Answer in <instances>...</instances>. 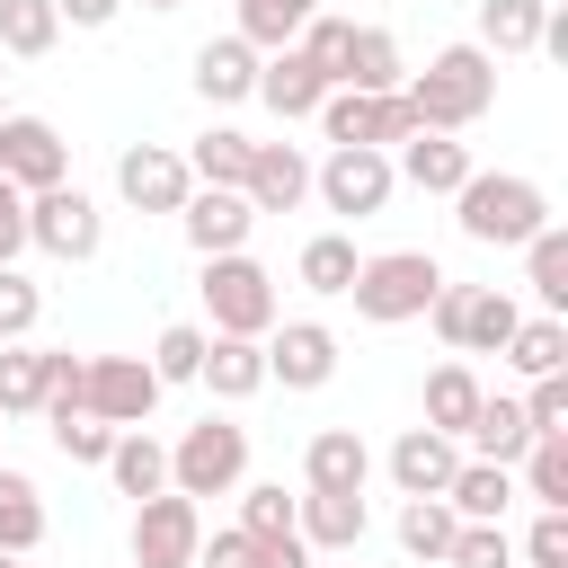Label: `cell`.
<instances>
[{
  "label": "cell",
  "instance_id": "40",
  "mask_svg": "<svg viewBox=\"0 0 568 568\" xmlns=\"http://www.w3.org/2000/svg\"><path fill=\"white\" fill-rule=\"evenodd\" d=\"M453 524H462V515H453L444 497H408V506H399V550L435 568V559H444V541H453Z\"/></svg>",
  "mask_w": 568,
  "mask_h": 568
},
{
  "label": "cell",
  "instance_id": "19",
  "mask_svg": "<svg viewBox=\"0 0 568 568\" xmlns=\"http://www.w3.org/2000/svg\"><path fill=\"white\" fill-rule=\"evenodd\" d=\"M293 532H302L311 550H355V541L373 532V506H364V497H337V488H302V497H293Z\"/></svg>",
  "mask_w": 568,
  "mask_h": 568
},
{
  "label": "cell",
  "instance_id": "23",
  "mask_svg": "<svg viewBox=\"0 0 568 568\" xmlns=\"http://www.w3.org/2000/svg\"><path fill=\"white\" fill-rule=\"evenodd\" d=\"M408 62H399V36L390 27H346V53H337V89H399Z\"/></svg>",
  "mask_w": 568,
  "mask_h": 568
},
{
  "label": "cell",
  "instance_id": "20",
  "mask_svg": "<svg viewBox=\"0 0 568 568\" xmlns=\"http://www.w3.org/2000/svg\"><path fill=\"white\" fill-rule=\"evenodd\" d=\"M444 506H453L462 524H506V506H515V470H506V462L462 453V462H453V479H444Z\"/></svg>",
  "mask_w": 568,
  "mask_h": 568
},
{
  "label": "cell",
  "instance_id": "34",
  "mask_svg": "<svg viewBox=\"0 0 568 568\" xmlns=\"http://www.w3.org/2000/svg\"><path fill=\"white\" fill-rule=\"evenodd\" d=\"M44 408V346L9 337L0 346V417H36Z\"/></svg>",
  "mask_w": 568,
  "mask_h": 568
},
{
  "label": "cell",
  "instance_id": "53",
  "mask_svg": "<svg viewBox=\"0 0 568 568\" xmlns=\"http://www.w3.org/2000/svg\"><path fill=\"white\" fill-rule=\"evenodd\" d=\"M0 115H9V106H0Z\"/></svg>",
  "mask_w": 568,
  "mask_h": 568
},
{
  "label": "cell",
  "instance_id": "43",
  "mask_svg": "<svg viewBox=\"0 0 568 568\" xmlns=\"http://www.w3.org/2000/svg\"><path fill=\"white\" fill-rule=\"evenodd\" d=\"M36 320H44V284H27L18 266H0V346L36 337Z\"/></svg>",
  "mask_w": 568,
  "mask_h": 568
},
{
  "label": "cell",
  "instance_id": "39",
  "mask_svg": "<svg viewBox=\"0 0 568 568\" xmlns=\"http://www.w3.org/2000/svg\"><path fill=\"white\" fill-rule=\"evenodd\" d=\"M293 275H302L311 293H346V284H355V240H346V231H320V240H302Z\"/></svg>",
  "mask_w": 568,
  "mask_h": 568
},
{
  "label": "cell",
  "instance_id": "1",
  "mask_svg": "<svg viewBox=\"0 0 568 568\" xmlns=\"http://www.w3.org/2000/svg\"><path fill=\"white\" fill-rule=\"evenodd\" d=\"M399 98H408L417 133H462V124H479L497 106V53L488 44H444L426 71L399 80Z\"/></svg>",
  "mask_w": 568,
  "mask_h": 568
},
{
  "label": "cell",
  "instance_id": "3",
  "mask_svg": "<svg viewBox=\"0 0 568 568\" xmlns=\"http://www.w3.org/2000/svg\"><path fill=\"white\" fill-rule=\"evenodd\" d=\"M435 284H444V266H435L426 248H382V257H355V284H346V302H355V320H373V328H399V320H426Z\"/></svg>",
  "mask_w": 568,
  "mask_h": 568
},
{
  "label": "cell",
  "instance_id": "44",
  "mask_svg": "<svg viewBox=\"0 0 568 568\" xmlns=\"http://www.w3.org/2000/svg\"><path fill=\"white\" fill-rule=\"evenodd\" d=\"M524 426H532V435H568V373H532V390H524Z\"/></svg>",
  "mask_w": 568,
  "mask_h": 568
},
{
  "label": "cell",
  "instance_id": "7",
  "mask_svg": "<svg viewBox=\"0 0 568 568\" xmlns=\"http://www.w3.org/2000/svg\"><path fill=\"white\" fill-rule=\"evenodd\" d=\"M426 320H435V337H444L453 355H497V346L515 337V320H524V311H515L497 284H435Z\"/></svg>",
  "mask_w": 568,
  "mask_h": 568
},
{
  "label": "cell",
  "instance_id": "46",
  "mask_svg": "<svg viewBox=\"0 0 568 568\" xmlns=\"http://www.w3.org/2000/svg\"><path fill=\"white\" fill-rule=\"evenodd\" d=\"M80 382H89V355L44 346V408H80ZM44 408H36V417H44Z\"/></svg>",
  "mask_w": 568,
  "mask_h": 568
},
{
  "label": "cell",
  "instance_id": "2",
  "mask_svg": "<svg viewBox=\"0 0 568 568\" xmlns=\"http://www.w3.org/2000/svg\"><path fill=\"white\" fill-rule=\"evenodd\" d=\"M453 222H462V240H479V248H524V240L550 222V195H541L532 178H515V169H470V178L453 186Z\"/></svg>",
  "mask_w": 568,
  "mask_h": 568
},
{
  "label": "cell",
  "instance_id": "17",
  "mask_svg": "<svg viewBox=\"0 0 568 568\" xmlns=\"http://www.w3.org/2000/svg\"><path fill=\"white\" fill-rule=\"evenodd\" d=\"M453 462H462V435H435V426H408L399 444H390V488L399 497H444V479H453Z\"/></svg>",
  "mask_w": 568,
  "mask_h": 568
},
{
  "label": "cell",
  "instance_id": "15",
  "mask_svg": "<svg viewBox=\"0 0 568 568\" xmlns=\"http://www.w3.org/2000/svg\"><path fill=\"white\" fill-rule=\"evenodd\" d=\"M178 231H186V248H195V257H222V248H248L257 213H248V195H240V186H186Z\"/></svg>",
  "mask_w": 568,
  "mask_h": 568
},
{
  "label": "cell",
  "instance_id": "5",
  "mask_svg": "<svg viewBox=\"0 0 568 568\" xmlns=\"http://www.w3.org/2000/svg\"><path fill=\"white\" fill-rule=\"evenodd\" d=\"M248 479V426H231V417H204V426H186L178 444H169V488L178 497H222V488H240Z\"/></svg>",
  "mask_w": 568,
  "mask_h": 568
},
{
  "label": "cell",
  "instance_id": "21",
  "mask_svg": "<svg viewBox=\"0 0 568 568\" xmlns=\"http://www.w3.org/2000/svg\"><path fill=\"white\" fill-rule=\"evenodd\" d=\"M257 98L293 124V115H320V98H328V80L302 62V44H275V53H257Z\"/></svg>",
  "mask_w": 568,
  "mask_h": 568
},
{
  "label": "cell",
  "instance_id": "52",
  "mask_svg": "<svg viewBox=\"0 0 568 568\" xmlns=\"http://www.w3.org/2000/svg\"><path fill=\"white\" fill-rule=\"evenodd\" d=\"M142 9H178V0H142Z\"/></svg>",
  "mask_w": 568,
  "mask_h": 568
},
{
  "label": "cell",
  "instance_id": "6",
  "mask_svg": "<svg viewBox=\"0 0 568 568\" xmlns=\"http://www.w3.org/2000/svg\"><path fill=\"white\" fill-rule=\"evenodd\" d=\"M390 186H399V169H390V151H373V142H328V160L311 169V195H320L328 213H346V222H373V213L390 204Z\"/></svg>",
  "mask_w": 568,
  "mask_h": 568
},
{
  "label": "cell",
  "instance_id": "37",
  "mask_svg": "<svg viewBox=\"0 0 568 568\" xmlns=\"http://www.w3.org/2000/svg\"><path fill=\"white\" fill-rule=\"evenodd\" d=\"M515 479H524L532 506H568V435H532L524 462H515Z\"/></svg>",
  "mask_w": 568,
  "mask_h": 568
},
{
  "label": "cell",
  "instance_id": "36",
  "mask_svg": "<svg viewBox=\"0 0 568 568\" xmlns=\"http://www.w3.org/2000/svg\"><path fill=\"white\" fill-rule=\"evenodd\" d=\"M524 284H532L550 311H568V231H559V222H541V231L524 240Z\"/></svg>",
  "mask_w": 568,
  "mask_h": 568
},
{
  "label": "cell",
  "instance_id": "47",
  "mask_svg": "<svg viewBox=\"0 0 568 568\" xmlns=\"http://www.w3.org/2000/svg\"><path fill=\"white\" fill-rule=\"evenodd\" d=\"M524 568H568V506H541L524 532Z\"/></svg>",
  "mask_w": 568,
  "mask_h": 568
},
{
  "label": "cell",
  "instance_id": "16",
  "mask_svg": "<svg viewBox=\"0 0 568 568\" xmlns=\"http://www.w3.org/2000/svg\"><path fill=\"white\" fill-rule=\"evenodd\" d=\"M240 195H248V213H257V222H266V213H293V204L311 195V160H302L293 142H257V151H248Z\"/></svg>",
  "mask_w": 568,
  "mask_h": 568
},
{
  "label": "cell",
  "instance_id": "49",
  "mask_svg": "<svg viewBox=\"0 0 568 568\" xmlns=\"http://www.w3.org/2000/svg\"><path fill=\"white\" fill-rule=\"evenodd\" d=\"M18 248H27V195L0 178V266H18Z\"/></svg>",
  "mask_w": 568,
  "mask_h": 568
},
{
  "label": "cell",
  "instance_id": "45",
  "mask_svg": "<svg viewBox=\"0 0 568 568\" xmlns=\"http://www.w3.org/2000/svg\"><path fill=\"white\" fill-rule=\"evenodd\" d=\"M240 532H293V497H284V479L240 488Z\"/></svg>",
  "mask_w": 568,
  "mask_h": 568
},
{
  "label": "cell",
  "instance_id": "50",
  "mask_svg": "<svg viewBox=\"0 0 568 568\" xmlns=\"http://www.w3.org/2000/svg\"><path fill=\"white\" fill-rule=\"evenodd\" d=\"M115 9H124V0H53V18H62V27H89V36L115 27Z\"/></svg>",
  "mask_w": 568,
  "mask_h": 568
},
{
  "label": "cell",
  "instance_id": "41",
  "mask_svg": "<svg viewBox=\"0 0 568 568\" xmlns=\"http://www.w3.org/2000/svg\"><path fill=\"white\" fill-rule=\"evenodd\" d=\"M435 568H515V541H506V524H453Z\"/></svg>",
  "mask_w": 568,
  "mask_h": 568
},
{
  "label": "cell",
  "instance_id": "38",
  "mask_svg": "<svg viewBox=\"0 0 568 568\" xmlns=\"http://www.w3.org/2000/svg\"><path fill=\"white\" fill-rule=\"evenodd\" d=\"M320 0H240V44H257V53H275V44H293L302 36V18H311Z\"/></svg>",
  "mask_w": 568,
  "mask_h": 568
},
{
  "label": "cell",
  "instance_id": "28",
  "mask_svg": "<svg viewBox=\"0 0 568 568\" xmlns=\"http://www.w3.org/2000/svg\"><path fill=\"white\" fill-rule=\"evenodd\" d=\"M497 355H506L524 382H532V373H568V320H559V311H541V320H515V337H506Z\"/></svg>",
  "mask_w": 568,
  "mask_h": 568
},
{
  "label": "cell",
  "instance_id": "31",
  "mask_svg": "<svg viewBox=\"0 0 568 568\" xmlns=\"http://www.w3.org/2000/svg\"><path fill=\"white\" fill-rule=\"evenodd\" d=\"M36 541H44V497H36V479H27V470H9V462H0V550L36 559Z\"/></svg>",
  "mask_w": 568,
  "mask_h": 568
},
{
  "label": "cell",
  "instance_id": "13",
  "mask_svg": "<svg viewBox=\"0 0 568 568\" xmlns=\"http://www.w3.org/2000/svg\"><path fill=\"white\" fill-rule=\"evenodd\" d=\"M0 178H9L18 195L62 186V178H71V142H62L44 115H0Z\"/></svg>",
  "mask_w": 568,
  "mask_h": 568
},
{
  "label": "cell",
  "instance_id": "24",
  "mask_svg": "<svg viewBox=\"0 0 568 568\" xmlns=\"http://www.w3.org/2000/svg\"><path fill=\"white\" fill-rule=\"evenodd\" d=\"M195 98H213V106H240V98H257V44H240V36H213V44H195Z\"/></svg>",
  "mask_w": 568,
  "mask_h": 568
},
{
  "label": "cell",
  "instance_id": "12",
  "mask_svg": "<svg viewBox=\"0 0 568 568\" xmlns=\"http://www.w3.org/2000/svg\"><path fill=\"white\" fill-rule=\"evenodd\" d=\"M80 408L106 417V426H142L160 408V373L142 355H89V382H80Z\"/></svg>",
  "mask_w": 568,
  "mask_h": 568
},
{
  "label": "cell",
  "instance_id": "8",
  "mask_svg": "<svg viewBox=\"0 0 568 568\" xmlns=\"http://www.w3.org/2000/svg\"><path fill=\"white\" fill-rule=\"evenodd\" d=\"M27 248H44V257H62V266H80V257H98L106 248V213L62 178V186H36L27 195Z\"/></svg>",
  "mask_w": 568,
  "mask_h": 568
},
{
  "label": "cell",
  "instance_id": "30",
  "mask_svg": "<svg viewBox=\"0 0 568 568\" xmlns=\"http://www.w3.org/2000/svg\"><path fill=\"white\" fill-rule=\"evenodd\" d=\"M541 18H550V0H479V36H470V44H488V53H532V44H541Z\"/></svg>",
  "mask_w": 568,
  "mask_h": 568
},
{
  "label": "cell",
  "instance_id": "48",
  "mask_svg": "<svg viewBox=\"0 0 568 568\" xmlns=\"http://www.w3.org/2000/svg\"><path fill=\"white\" fill-rule=\"evenodd\" d=\"M248 568H311L302 532H248Z\"/></svg>",
  "mask_w": 568,
  "mask_h": 568
},
{
  "label": "cell",
  "instance_id": "51",
  "mask_svg": "<svg viewBox=\"0 0 568 568\" xmlns=\"http://www.w3.org/2000/svg\"><path fill=\"white\" fill-rule=\"evenodd\" d=\"M0 568H27V559H18V550H0Z\"/></svg>",
  "mask_w": 568,
  "mask_h": 568
},
{
  "label": "cell",
  "instance_id": "33",
  "mask_svg": "<svg viewBox=\"0 0 568 568\" xmlns=\"http://www.w3.org/2000/svg\"><path fill=\"white\" fill-rule=\"evenodd\" d=\"M44 435H53V453H62V462L106 470V444H115V426H106V417H89V408H44Z\"/></svg>",
  "mask_w": 568,
  "mask_h": 568
},
{
  "label": "cell",
  "instance_id": "32",
  "mask_svg": "<svg viewBox=\"0 0 568 568\" xmlns=\"http://www.w3.org/2000/svg\"><path fill=\"white\" fill-rule=\"evenodd\" d=\"M248 133H231V124H213V133H195V151H186V178L195 186H240L248 178Z\"/></svg>",
  "mask_w": 568,
  "mask_h": 568
},
{
  "label": "cell",
  "instance_id": "9",
  "mask_svg": "<svg viewBox=\"0 0 568 568\" xmlns=\"http://www.w3.org/2000/svg\"><path fill=\"white\" fill-rule=\"evenodd\" d=\"M195 541H204V506L160 488V497H133V568H195Z\"/></svg>",
  "mask_w": 568,
  "mask_h": 568
},
{
  "label": "cell",
  "instance_id": "14",
  "mask_svg": "<svg viewBox=\"0 0 568 568\" xmlns=\"http://www.w3.org/2000/svg\"><path fill=\"white\" fill-rule=\"evenodd\" d=\"M186 151H169V142H133L124 160H115V195L133 204V213H178L186 204Z\"/></svg>",
  "mask_w": 568,
  "mask_h": 568
},
{
  "label": "cell",
  "instance_id": "11",
  "mask_svg": "<svg viewBox=\"0 0 568 568\" xmlns=\"http://www.w3.org/2000/svg\"><path fill=\"white\" fill-rule=\"evenodd\" d=\"M257 346H266V382H284V390H328L337 382V328L328 320H275Z\"/></svg>",
  "mask_w": 568,
  "mask_h": 568
},
{
  "label": "cell",
  "instance_id": "27",
  "mask_svg": "<svg viewBox=\"0 0 568 568\" xmlns=\"http://www.w3.org/2000/svg\"><path fill=\"white\" fill-rule=\"evenodd\" d=\"M106 479H115L124 497H160V488H169V444L142 435V426H115V444H106Z\"/></svg>",
  "mask_w": 568,
  "mask_h": 568
},
{
  "label": "cell",
  "instance_id": "4",
  "mask_svg": "<svg viewBox=\"0 0 568 568\" xmlns=\"http://www.w3.org/2000/svg\"><path fill=\"white\" fill-rule=\"evenodd\" d=\"M204 311H213V328H222V337H266V328L284 320V302H275V275H266L248 248H222V257H204Z\"/></svg>",
  "mask_w": 568,
  "mask_h": 568
},
{
  "label": "cell",
  "instance_id": "26",
  "mask_svg": "<svg viewBox=\"0 0 568 568\" xmlns=\"http://www.w3.org/2000/svg\"><path fill=\"white\" fill-rule=\"evenodd\" d=\"M462 444L479 453V462H524V444H532V426H524V399H497V390H479V408H470V426H462Z\"/></svg>",
  "mask_w": 568,
  "mask_h": 568
},
{
  "label": "cell",
  "instance_id": "29",
  "mask_svg": "<svg viewBox=\"0 0 568 568\" xmlns=\"http://www.w3.org/2000/svg\"><path fill=\"white\" fill-rule=\"evenodd\" d=\"M479 390H488V382H479L462 355H453V364H435V373H426V426H435V435H462V426H470V408H479Z\"/></svg>",
  "mask_w": 568,
  "mask_h": 568
},
{
  "label": "cell",
  "instance_id": "42",
  "mask_svg": "<svg viewBox=\"0 0 568 568\" xmlns=\"http://www.w3.org/2000/svg\"><path fill=\"white\" fill-rule=\"evenodd\" d=\"M142 364L160 373V390H169V382H195V364H204V328H195V320H169L160 346H151Z\"/></svg>",
  "mask_w": 568,
  "mask_h": 568
},
{
  "label": "cell",
  "instance_id": "35",
  "mask_svg": "<svg viewBox=\"0 0 568 568\" xmlns=\"http://www.w3.org/2000/svg\"><path fill=\"white\" fill-rule=\"evenodd\" d=\"M53 36H62L53 0H0V53H18V62H44V53H53Z\"/></svg>",
  "mask_w": 568,
  "mask_h": 568
},
{
  "label": "cell",
  "instance_id": "18",
  "mask_svg": "<svg viewBox=\"0 0 568 568\" xmlns=\"http://www.w3.org/2000/svg\"><path fill=\"white\" fill-rule=\"evenodd\" d=\"M364 479H373V453H364V435H355V426H320V435L302 444V488L364 497Z\"/></svg>",
  "mask_w": 568,
  "mask_h": 568
},
{
  "label": "cell",
  "instance_id": "25",
  "mask_svg": "<svg viewBox=\"0 0 568 568\" xmlns=\"http://www.w3.org/2000/svg\"><path fill=\"white\" fill-rule=\"evenodd\" d=\"M195 382L213 390V399H248V390H266V346L257 337H204V364H195Z\"/></svg>",
  "mask_w": 568,
  "mask_h": 568
},
{
  "label": "cell",
  "instance_id": "10",
  "mask_svg": "<svg viewBox=\"0 0 568 568\" xmlns=\"http://www.w3.org/2000/svg\"><path fill=\"white\" fill-rule=\"evenodd\" d=\"M320 133L328 142H373V151H390V142H408L417 133V115H408V98L399 89H328L320 98Z\"/></svg>",
  "mask_w": 568,
  "mask_h": 568
},
{
  "label": "cell",
  "instance_id": "22",
  "mask_svg": "<svg viewBox=\"0 0 568 568\" xmlns=\"http://www.w3.org/2000/svg\"><path fill=\"white\" fill-rule=\"evenodd\" d=\"M390 151H399L390 169H399L417 195H453V186L470 178V142H453V133H408V142H390Z\"/></svg>",
  "mask_w": 568,
  "mask_h": 568
}]
</instances>
